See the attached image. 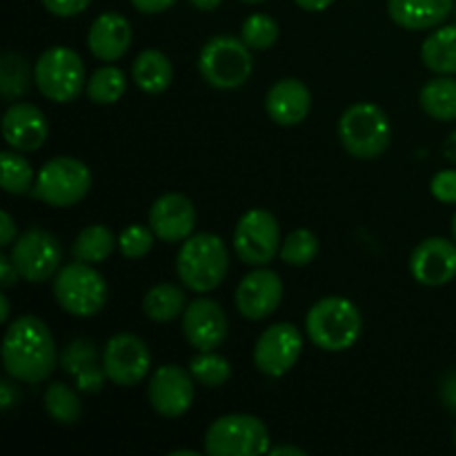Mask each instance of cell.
Segmentation results:
<instances>
[{
  "label": "cell",
  "instance_id": "obj_1",
  "mask_svg": "<svg viewBox=\"0 0 456 456\" xmlns=\"http://www.w3.org/2000/svg\"><path fill=\"white\" fill-rule=\"evenodd\" d=\"M56 361V341L45 321L25 314L9 323L3 338V365L9 377L40 383L52 377Z\"/></svg>",
  "mask_w": 456,
  "mask_h": 456
},
{
  "label": "cell",
  "instance_id": "obj_2",
  "mask_svg": "<svg viewBox=\"0 0 456 456\" xmlns=\"http://www.w3.org/2000/svg\"><path fill=\"white\" fill-rule=\"evenodd\" d=\"M230 270V252L221 236L191 234L183 240L176 256V272L181 283L196 294H208L225 281Z\"/></svg>",
  "mask_w": 456,
  "mask_h": 456
},
{
  "label": "cell",
  "instance_id": "obj_3",
  "mask_svg": "<svg viewBox=\"0 0 456 456\" xmlns=\"http://www.w3.org/2000/svg\"><path fill=\"white\" fill-rule=\"evenodd\" d=\"M361 312L350 298L325 297L310 307L305 316V332L316 347L325 352H346L359 341Z\"/></svg>",
  "mask_w": 456,
  "mask_h": 456
},
{
  "label": "cell",
  "instance_id": "obj_4",
  "mask_svg": "<svg viewBox=\"0 0 456 456\" xmlns=\"http://www.w3.org/2000/svg\"><path fill=\"white\" fill-rule=\"evenodd\" d=\"M338 138L354 159H379L392 142L390 118L374 102H356L343 111L338 120Z\"/></svg>",
  "mask_w": 456,
  "mask_h": 456
},
{
  "label": "cell",
  "instance_id": "obj_5",
  "mask_svg": "<svg viewBox=\"0 0 456 456\" xmlns=\"http://www.w3.org/2000/svg\"><path fill=\"white\" fill-rule=\"evenodd\" d=\"M105 279L98 270H94L92 263H85L76 258L74 263H67L53 276V297L58 305L71 316L87 319L98 314L107 303Z\"/></svg>",
  "mask_w": 456,
  "mask_h": 456
},
{
  "label": "cell",
  "instance_id": "obj_6",
  "mask_svg": "<svg viewBox=\"0 0 456 456\" xmlns=\"http://www.w3.org/2000/svg\"><path fill=\"white\" fill-rule=\"evenodd\" d=\"M254 69L252 49L234 36H214L199 53V71L214 89H239Z\"/></svg>",
  "mask_w": 456,
  "mask_h": 456
},
{
  "label": "cell",
  "instance_id": "obj_7",
  "mask_svg": "<svg viewBox=\"0 0 456 456\" xmlns=\"http://www.w3.org/2000/svg\"><path fill=\"white\" fill-rule=\"evenodd\" d=\"M34 80L38 92L53 102L76 101L87 87L83 58L69 47H49L40 53L34 67Z\"/></svg>",
  "mask_w": 456,
  "mask_h": 456
},
{
  "label": "cell",
  "instance_id": "obj_8",
  "mask_svg": "<svg viewBox=\"0 0 456 456\" xmlns=\"http://www.w3.org/2000/svg\"><path fill=\"white\" fill-rule=\"evenodd\" d=\"M270 430L252 414H225L205 432L209 456H258L270 452Z\"/></svg>",
  "mask_w": 456,
  "mask_h": 456
},
{
  "label": "cell",
  "instance_id": "obj_9",
  "mask_svg": "<svg viewBox=\"0 0 456 456\" xmlns=\"http://www.w3.org/2000/svg\"><path fill=\"white\" fill-rule=\"evenodd\" d=\"M89 190H92V172L87 165L71 156H56L36 174L34 190L29 194L52 208H71L80 203Z\"/></svg>",
  "mask_w": 456,
  "mask_h": 456
},
{
  "label": "cell",
  "instance_id": "obj_10",
  "mask_svg": "<svg viewBox=\"0 0 456 456\" xmlns=\"http://www.w3.org/2000/svg\"><path fill=\"white\" fill-rule=\"evenodd\" d=\"M279 221L267 209H249L234 230V252L245 265L265 267L281 252Z\"/></svg>",
  "mask_w": 456,
  "mask_h": 456
},
{
  "label": "cell",
  "instance_id": "obj_11",
  "mask_svg": "<svg viewBox=\"0 0 456 456\" xmlns=\"http://www.w3.org/2000/svg\"><path fill=\"white\" fill-rule=\"evenodd\" d=\"M18 274L27 283H43L61 270L62 249L53 234L40 227H29L16 236L9 249Z\"/></svg>",
  "mask_w": 456,
  "mask_h": 456
},
{
  "label": "cell",
  "instance_id": "obj_12",
  "mask_svg": "<svg viewBox=\"0 0 456 456\" xmlns=\"http://www.w3.org/2000/svg\"><path fill=\"white\" fill-rule=\"evenodd\" d=\"M102 368H105L107 381H111L114 386H138L151 368L150 347L136 334H114L102 347Z\"/></svg>",
  "mask_w": 456,
  "mask_h": 456
},
{
  "label": "cell",
  "instance_id": "obj_13",
  "mask_svg": "<svg viewBox=\"0 0 456 456\" xmlns=\"http://www.w3.org/2000/svg\"><path fill=\"white\" fill-rule=\"evenodd\" d=\"M303 352V334L294 323H274L254 346V365L265 377H285Z\"/></svg>",
  "mask_w": 456,
  "mask_h": 456
},
{
  "label": "cell",
  "instance_id": "obj_14",
  "mask_svg": "<svg viewBox=\"0 0 456 456\" xmlns=\"http://www.w3.org/2000/svg\"><path fill=\"white\" fill-rule=\"evenodd\" d=\"M181 319L187 343L199 352L218 350L225 343L227 332H230V321H227L225 310L221 307V303L208 297L187 303Z\"/></svg>",
  "mask_w": 456,
  "mask_h": 456
},
{
  "label": "cell",
  "instance_id": "obj_15",
  "mask_svg": "<svg viewBox=\"0 0 456 456\" xmlns=\"http://www.w3.org/2000/svg\"><path fill=\"white\" fill-rule=\"evenodd\" d=\"M194 381L196 379L191 377V372L178 368V365H160L151 374L150 387H147V396H150L154 412L167 419L183 417L194 403Z\"/></svg>",
  "mask_w": 456,
  "mask_h": 456
},
{
  "label": "cell",
  "instance_id": "obj_16",
  "mask_svg": "<svg viewBox=\"0 0 456 456\" xmlns=\"http://www.w3.org/2000/svg\"><path fill=\"white\" fill-rule=\"evenodd\" d=\"M283 301V281L267 267L249 272L236 288V307L249 321H263L274 314Z\"/></svg>",
  "mask_w": 456,
  "mask_h": 456
},
{
  "label": "cell",
  "instance_id": "obj_17",
  "mask_svg": "<svg viewBox=\"0 0 456 456\" xmlns=\"http://www.w3.org/2000/svg\"><path fill=\"white\" fill-rule=\"evenodd\" d=\"M414 281L426 288H441L456 279V243L441 236L421 240L410 256Z\"/></svg>",
  "mask_w": 456,
  "mask_h": 456
},
{
  "label": "cell",
  "instance_id": "obj_18",
  "mask_svg": "<svg viewBox=\"0 0 456 456\" xmlns=\"http://www.w3.org/2000/svg\"><path fill=\"white\" fill-rule=\"evenodd\" d=\"M150 227L165 243H183L194 234L196 208L187 196L169 191L154 200L150 209Z\"/></svg>",
  "mask_w": 456,
  "mask_h": 456
},
{
  "label": "cell",
  "instance_id": "obj_19",
  "mask_svg": "<svg viewBox=\"0 0 456 456\" xmlns=\"http://www.w3.org/2000/svg\"><path fill=\"white\" fill-rule=\"evenodd\" d=\"M49 136V123L31 102H13L3 116V138L12 150L36 151Z\"/></svg>",
  "mask_w": 456,
  "mask_h": 456
},
{
  "label": "cell",
  "instance_id": "obj_20",
  "mask_svg": "<svg viewBox=\"0 0 456 456\" xmlns=\"http://www.w3.org/2000/svg\"><path fill=\"white\" fill-rule=\"evenodd\" d=\"M312 94L298 78H283L270 87L265 96V111L276 125L294 127L310 114Z\"/></svg>",
  "mask_w": 456,
  "mask_h": 456
},
{
  "label": "cell",
  "instance_id": "obj_21",
  "mask_svg": "<svg viewBox=\"0 0 456 456\" xmlns=\"http://www.w3.org/2000/svg\"><path fill=\"white\" fill-rule=\"evenodd\" d=\"M89 52L102 62H114L127 53L132 45V25L123 13L105 12L92 22L87 34Z\"/></svg>",
  "mask_w": 456,
  "mask_h": 456
},
{
  "label": "cell",
  "instance_id": "obj_22",
  "mask_svg": "<svg viewBox=\"0 0 456 456\" xmlns=\"http://www.w3.org/2000/svg\"><path fill=\"white\" fill-rule=\"evenodd\" d=\"M454 12V0H387V13L399 27L410 31L444 25Z\"/></svg>",
  "mask_w": 456,
  "mask_h": 456
},
{
  "label": "cell",
  "instance_id": "obj_23",
  "mask_svg": "<svg viewBox=\"0 0 456 456\" xmlns=\"http://www.w3.org/2000/svg\"><path fill=\"white\" fill-rule=\"evenodd\" d=\"M132 78L145 94H160L172 85V61L159 49H142L132 65Z\"/></svg>",
  "mask_w": 456,
  "mask_h": 456
},
{
  "label": "cell",
  "instance_id": "obj_24",
  "mask_svg": "<svg viewBox=\"0 0 456 456\" xmlns=\"http://www.w3.org/2000/svg\"><path fill=\"white\" fill-rule=\"evenodd\" d=\"M421 61L435 74H456V25L439 27L423 40Z\"/></svg>",
  "mask_w": 456,
  "mask_h": 456
},
{
  "label": "cell",
  "instance_id": "obj_25",
  "mask_svg": "<svg viewBox=\"0 0 456 456\" xmlns=\"http://www.w3.org/2000/svg\"><path fill=\"white\" fill-rule=\"evenodd\" d=\"M419 102L430 118L452 123L456 120V78L441 76V78L428 80L419 94Z\"/></svg>",
  "mask_w": 456,
  "mask_h": 456
},
{
  "label": "cell",
  "instance_id": "obj_26",
  "mask_svg": "<svg viewBox=\"0 0 456 456\" xmlns=\"http://www.w3.org/2000/svg\"><path fill=\"white\" fill-rule=\"evenodd\" d=\"M185 307V292H183L178 285L172 283L154 285V288L145 294V298H142V312H145L147 319H151L154 323H169V321H176L178 316H183Z\"/></svg>",
  "mask_w": 456,
  "mask_h": 456
},
{
  "label": "cell",
  "instance_id": "obj_27",
  "mask_svg": "<svg viewBox=\"0 0 456 456\" xmlns=\"http://www.w3.org/2000/svg\"><path fill=\"white\" fill-rule=\"evenodd\" d=\"M31 87V67L25 56L7 52L0 58V94L4 101H18Z\"/></svg>",
  "mask_w": 456,
  "mask_h": 456
},
{
  "label": "cell",
  "instance_id": "obj_28",
  "mask_svg": "<svg viewBox=\"0 0 456 456\" xmlns=\"http://www.w3.org/2000/svg\"><path fill=\"white\" fill-rule=\"evenodd\" d=\"M125 89H127V78H125L123 69L116 65H102L89 76L87 80V92L89 101L96 105H114L123 98Z\"/></svg>",
  "mask_w": 456,
  "mask_h": 456
},
{
  "label": "cell",
  "instance_id": "obj_29",
  "mask_svg": "<svg viewBox=\"0 0 456 456\" xmlns=\"http://www.w3.org/2000/svg\"><path fill=\"white\" fill-rule=\"evenodd\" d=\"M116 245H118V240L114 239L111 230H107L105 225H89L76 236L71 252L78 261L96 265V263H102L114 252Z\"/></svg>",
  "mask_w": 456,
  "mask_h": 456
},
{
  "label": "cell",
  "instance_id": "obj_30",
  "mask_svg": "<svg viewBox=\"0 0 456 456\" xmlns=\"http://www.w3.org/2000/svg\"><path fill=\"white\" fill-rule=\"evenodd\" d=\"M45 410L61 426H74L80 419L83 405L74 387L62 381H53L45 390Z\"/></svg>",
  "mask_w": 456,
  "mask_h": 456
},
{
  "label": "cell",
  "instance_id": "obj_31",
  "mask_svg": "<svg viewBox=\"0 0 456 456\" xmlns=\"http://www.w3.org/2000/svg\"><path fill=\"white\" fill-rule=\"evenodd\" d=\"M0 183H3V190L13 196L34 190V167L25 156L18 154V150H4L0 154Z\"/></svg>",
  "mask_w": 456,
  "mask_h": 456
},
{
  "label": "cell",
  "instance_id": "obj_32",
  "mask_svg": "<svg viewBox=\"0 0 456 456\" xmlns=\"http://www.w3.org/2000/svg\"><path fill=\"white\" fill-rule=\"evenodd\" d=\"M321 240L312 230H294L281 243V261L292 267H305L319 256Z\"/></svg>",
  "mask_w": 456,
  "mask_h": 456
},
{
  "label": "cell",
  "instance_id": "obj_33",
  "mask_svg": "<svg viewBox=\"0 0 456 456\" xmlns=\"http://www.w3.org/2000/svg\"><path fill=\"white\" fill-rule=\"evenodd\" d=\"M190 372L200 386L221 387L232 379V365L225 356L216 352H200L190 361Z\"/></svg>",
  "mask_w": 456,
  "mask_h": 456
},
{
  "label": "cell",
  "instance_id": "obj_34",
  "mask_svg": "<svg viewBox=\"0 0 456 456\" xmlns=\"http://www.w3.org/2000/svg\"><path fill=\"white\" fill-rule=\"evenodd\" d=\"M240 40L256 52L272 49L279 40V22L267 13H252L240 27Z\"/></svg>",
  "mask_w": 456,
  "mask_h": 456
},
{
  "label": "cell",
  "instance_id": "obj_35",
  "mask_svg": "<svg viewBox=\"0 0 456 456\" xmlns=\"http://www.w3.org/2000/svg\"><path fill=\"white\" fill-rule=\"evenodd\" d=\"M96 363H102V354H98L96 343L87 341V338H74L71 343H67L61 354V368L69 377H76L78 372L87 370L89 365Z\"/></svg>",
  "mask_w": 456,
  "mask_h": 456
},
{
  "label": "cell",
  "instance_id": "obj_36",
  "mask_svg": "<svg viewBox=\"0 0 456 456\" xmlns=\"http://www.w3.org/2000/svg\"><path fill=\"white\" fill-rule=\"evenodd\" d=\"M154 239H156V234L151 232V227L134 223V225L125 227V230L120 232L118 249L125 258H132V261H136V258H142L145 254H150L151 245H154Z\"/></svg>",
  "mask_w": 456,
  "mask_h": 456
},
{
  "label": "cell",
  "instance_id": "obj_37",
  "mask_svg": "<svg viewBox=\"0 0 456 456\" xmlns=\"http://www.w3.org/2000/svg\"><path fill=\"white\" fill-rule=\"evenodd\" d=\"M430 191L439 203L456 205V169H441L432 176Z\"/></svg>",
  "mask_w": 456,
  "mask_h": 456
},
{
  "label": "cell",
  "instance_id": "obj_38",
  "mask_svg": "<svg viewBox=\"0 0 456 456\" xmlns=\"http://www.w3.org/2000/svg\"><path fill=\"white\" fill-rule=\"evenodd\" d=\"M105 368H102V363H96V365H89L87 370H83V372H78L74 377L76 381V387H78L80 392H87V395H96V392L102 390V386H105Z\"/></svg>",
  "mask_w": 456,
  "mask_h": 456
},
{
  "label": "cell",
  "instance_id": "obj_39",
  "mask_svg": "<svg viewBox=\"0 0 456 456\" xmlns=\"http://www.w3.org/2000/svg\"><path fill=\"white\" fill-rule=\"evenodd\" d=\"M89 3L92 0H43L45 9L61 18L78 16V13H83L89 7Z\"/></svg>",
  "mask_w": 456,
  "mask_h": 456
},
{
  "label": "cell",
  "instance_id": "obj_40",
  "mask_svg": "<svg viewBox=\"0 0 456 456\" xmlns=\"http://www.w3.org/2000/svg\"><path fill=\"white\" fill-rule=\"evenodd\" d=\"M439 395L445 408H448L452 414H456V372H450L448 377H444Z\"/></svg>",
  "mask_w": 456,
  "mask_h": 456
},
{
  "label": "cell",
  "instance_id": "obj_41",
  "mask_svg": "<svg viewBox=\"0 0 456 456\" xmlns=\"http://www.w3.org/2000/svg\"><path fill=\"white\" fill-rule=\"evenodd\" d=\"M18 279H20V274H18V267L13 265L12 256H9V254H3V256H0V285L7 289L12 288V285H16Z\"/></svg>",
  "mask_w": 456,
  "mask_h": 456
},
{
  "label": "cell",
  "instance_id": "obj_42",
  "mask_svg": "<svg viewBox=\"0 0 456 456\" xmlns=\"http://www.w3.org/2000/svg\"><path fill=\"white\" fill-rule=\"evenodd\" d=\"M18 399H20L18 386L12 381V379H4V381L0 383V408L7 412V410H12L13 405L18 403Z\"/></svg>",
  "mask_w": 456,
  "mask_h": 456
},
{
  "label": "cell",
  "instance_id": "obj_43",
  "mask_svg": "<svg viewBox=\"0 0 456 456\" xmlns=\"http://www.w3.org/2000/svg\"><path fill=\"white\" fill-rule=\"evenodd\" d=\"M16 236H18V227L16 223H13L12 214L3 212L0 214V245L7 248V245H12L13 240H16Z\"/></svg>",
  "mask_w": 456,
  "mask_h": 456
},
{
  "label": "cell",
  "instance_id": "obj_44",
  "mask_svg": "<svg viewBox=\"0 0 456 456\" xmlns=\"http://www.w3.org/2000/svg\"><path fill=\"white\" fill-rule=\"evenodd\" d=\"M129 3L142 13H160V12H167L176 0H129Z\"/></svg>",
  "mask_w": 456,
  "mask_h": 456
},
{
  "label": "cell",
  "instance_id": "obj_45",
  "mask_svg": "<svg viewBox=\"0 0 456 456\" xmlns=\"http://www.w3.org/2000/svg\"><path fill=\"white\" fill-rule=\"evenodd\" d=\"M294 3L305 12H325L328 7H332L334 0H294Z\"/></svg>",
  "mask_w": 456,
  "mask_h": 456
},
{
  "label": "cell",
  "instance_id": "obj_46",
  "mask_svg": "<svg viewBox=\"0 0 456 456\" xmlns=\"http://www.w3.org/2000/svg\"><path fill=\"white\" fill-rule=\"evenodd\" d=\"M270 454H274V456H283V454L305 456L307 452L303 448H292V445H279V448H270Z\"/></svg>",
  "mask_w": 456,
  "mask_h": 456
},
{
  "label": "cell",
  "instance_id": "obj_47",
  "mask_svg": "<svg viewBox=\"0 0 456 456\" xmlns=\"http://www.w3.org/2000/svg\"><path fill=\"white\" fill-rule=\"evenodd\" d=\"M191 4H194L196 9H203V12H212V9H216L218 4L223 3V0H190Z\"/></svg>",
  "mask_w": 456,
  "mask_h": 456
},
{
  "label": "cell",
  "instance_id": "obj_48",
  "mask_svg": "<svg viewBox=\"0 0 456 456\" xmlns=\"http://www.w3.org/2000/svg\"><path fill=\"white\" fill-rule=\"evenodd\" d=\"M0 323H7L9 321V314H12V307H9V298L7 294H0Z\"/></svg>",
  "mask_w": 456,
  "mask_h": 456
},
{
  "label": "cell",
  "instance_id": "obj_49",
  "mask_svg": "<svg viewBox=\"0 0 456 456\" xmlns=\"http://www.w3.org/2000/svg\"><path fill=\"white\" fill-rule=\"evenodd\" d=\"M172 456H199L196 450H174Z\"/></svg>",
  "mask_w": 456,
  "mask_h": 456
},
{
  "label": "cell",
  "instance_id": "obj_50",
  "mask_svg": "<svg viewBox=\"0 0 456 456\" xmlns=\"http://www.w3.org/2000/svg\"><path fill=\"white\" fill-rule=\"evenodd\" d=\"M452 236H454V243H456V212H454V216H452Z\"/></svg>",
  "mask_w": 456,
  "mask_h": 456
},
{
  "label": "cell",
  "instance_id": "obj_51",
  "mask_svg": "<svg viewBox=\"0 0 456 456\" xmlns=\"http://www.w3.org/2000/svg\"><path fill=\"white\" fill-rule=\"evenodd\" d=\"M243 3H252L254 4V3H265V0H243Z\"/></svg>",
  "mask_w": 456,
  "mask_h": 456
},
{
  "label": "cell",
  "instance_id": "obj_52",
  "mask_svg": "<svg viewBox=\"0 0 456 456\" xmlns=\"http://www.w3.org/2000/svg\"><path fill=\"white\" fill-rule=\"evenodd\" d=\"M454 444H456V430H454Z\"/></svg>",
  "mask_w": 456,
  "mask_h": 456
},
{
  "label": "cell",
  "instance_id": "obj_53",
  "mask_svg": "<svg viewBox=\"0 0 456 456\" xmlns=\"http://www.w3.org/2000/svg\"><path fill=\"white\" fill-rule=\"evenodd\" d=\"M454 13H456V4H454Z\"/></svg>",
  "mask_w": 456,
  "mask_h": 456
}]
</instances>
